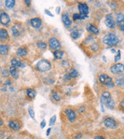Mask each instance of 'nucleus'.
Listing matches in <instances>:
<instances>
[{"label": "nucleus", "mask_w": 124, "mask_h": 139, "mask_svg": "<svg viewBox=\"0 0 124 139\" xmlns=\"http://www.w3.org/2000/svg\"><path fill=\"white\" fill-rule=\"evenodd\" d=\"M119 38L114 34H108L103 38V43L109 46H116L119 43Z\"/></svg>", "instance_id": "f257e3e1"}, {"label": "nucleus", "mask_w": 124, "mask_h": 139, "mask_svg": "<svg viewBox=\"0 0 124 139\" xmlns=\"http://www.w3.org/2000/svg\"><path fill=\"white\" fill-rule=\"evenodd\" d=\"M99 81H100L101 84L106 85L107 88H110L114 87V83L113 79L106 74H101L99 76Z\"/></svg>", "instance_id": "f03ea898"}, {"label": "nucleus", "mask_w": 124, "mask_h": 139, "mask_svg": "<svg viewBox=\"0 0 124 139\" xmlns=\"http://www.w3.org/2000/svg\"><path fill=\"white\" fill-rule=\"evenodd\" d=\"M37 68L41 72H47L51 68V64L46 59H41L37 64Z\"/></svg>", "instance_id": "7ed1b4c3"}, {"label": "nucleus", "mask_w": 124, "mask_h": 139, "mask_svg": "<svg viewBox=\"0 0 124 139\" xmlns=\"http://www.w3.org/2000/svg\"><path fill=\"white\" fill-rule=\"evenodd\" d=\"M104 124L106 127L109 128H116L117 127V122L116 121L112 118V117H106L104 119Z\"/></svg>", "instance_id": "20e7f679"}, {"label": "nucleus", "mask_w": 124, "mask_h": 139, "mask_svg": "<svg viewBox=\"0 0 124 139\" xmlns=\"http://www.w3.org/2000/svg\"><path fill=\"white\" fill-rule=\"evenodd\" d=\"M110 71L113 74H119L124 72V65L122 63H116L110 67Z\"/></svg>", "instance_id": "39448f33"}, {"label": "nucleus", "mask_w": 124, "mask_h": 139, "mask_svg": "<svg viewBox=\"0 0 124 139\" xmlns=\"http://www.w3.org/2000/svg\"><path fill=\"white\" fill-rule=\"evenodd\" d=\"M49 46L50 49H53V50L57 49V50H59V49L60 48V43L56 38L52 37L49 40Z\"/></svg>", "instance_id": "423d86ee"}, {"label": "nucleus", "mask_w": 124, "mask_h": 139, "mask_svg": "<svg viewBox=\"0 0 124 139\" xmlns=\"http://www.w3.org/2000/svg\"><path fill=\"white\" fill-rule=\"evenodd\" d=\"M78 8H79V11L80 12L79 14L83 15L85 18H87L88 12H89V9H88V5L85 3H79Z\"/></svg>", "instance_id": "0eeeda50"}, {"label": "nucleus", "mask_w": 124, "mask_h": 139, "mask_svg": "<svg viewBox=\"0 0 124 139\" xmlns=\"http://www.w3.org/2000/svg\"><path fill=\"white\" fill-rule=\"evenodd\" d=\"M105 24L107 27H109V28H110V29H113L115 27L116 23H115V21H114V19H113L111 14H109L106 16Z\"/></svg>", "instance_id": "6e6552de"}, {"label": "nucleus", "mask_w": 124, "mask_h": 139, "mask_svg": "<svg viewBox=\"0 0 124 139\" xmlns=\"http://www.w3.org/2000/svg\"><path fill=\"white\" fill-rule=\"evenodd\" d=\"M0 23L3 25H8L10 23V17L4 12L0 13Z\"/></svg>", "instance_id": "1a4fd4ad"}, {"label": "nucleus", "mask_w": 124, "mask_h": 139, "mask_svg": "<svg viewBox=\"0 0 124 139\" xmlns=\"http://www.w3.org/2000/svg\"><path fill=\"white\" fill-rule=\"evenodd\" d=\"M65 113L69 119V120L71 122H73L74 121L76 120V113L75 111L71 109H66L65 110Z\"/></svg>", "instance_id": "9d476101"}, {"label": "nucleus", "mask_w": 124, "mask_h": 139, "mask_svg": "<svg viewBox=\"0 0 124 139\" xmlns=\"http://www.w3.org/2000/svg\"><path fill=\"white\" fill-rule=\"evenodd\" d=\"M101 103H105L107 107L110 109H113L115 107V102L112 98H109V99H107V100L101 98Z\"/></svg>", "instance_id": "9b49d317"}, {"label": "nucleus", "mask_w": 124, "mask_h": 139, "mask_svg": "<svg viewBox=\"0 0 124 139\" xmlns=\"http://www.w3.org/2000/svg\"><path fill=\"white\" fill-rule=\"evenodd\" d=\"M9 127L14 131H18L21 128V123L18 120H11L9 122Z\"/></svg>", "instance_id": "f8f14e48"}, {"label": "nucleus", "mask_w": 124, "mask_h": 139, "mask_svg": "<svg viewBox=\"0 0 124 139\" xmlns=\"http://www.w3.org/2000/svg\"><path fill=\"white\" fill-rule=\"evenodd\" d=\"M86 28H87V31H88L89 33L92 34L97 35V34H99V30H98V28H97V27L95 25H94V24H88L87 27H86Z\"/></svg>", "instance_id": "ddd939ff"}, {"label": "nucleus", "mask_w": 124, "mask_h": 139, "mask_svg": "<svg viewBox=\"0 0 124 139\" xmlns=\"http://www.w3.org/2000/svg\"><path fill=\"white\" fill-rule=\"evenodd\" d=\"M31 24L34 28H39L42 25V21L39 18H34L31 20Z\"/></svg>", "instance_id": "4468645a"}, {"label": "nucleus", "mask_w": 124, "mask_h": 139, "mask_svg": "<svg viewBox=\"0 0 124 139\" xmlns=\"http://www.w3.org/2000/svg\"><path fill=\"white\" fill-rule=\"evenodd\" d=\"M62 21H63L64 25H65L66 27H69L71 26V24H72L71 20L69 19V16H68L67 15H66V14H64V15H62Z\"/></svg>", "instance_id": "2eb2a0df"}, {"label": "nucleus", "mask_w": 124, "mask_h": 139, "mask_svg": "<svg viewBox=\"0 0 124 139\" xmlns=\"http://www.w3.org/2000/svg\"><path fill=\"white\" fill-rule=\"evenodd\" d=\"M27 54H28V50L24 47H20L17 50V55L18 56H25Z\"/></svg>", "instance_id": "dca6fc26"}, {"label": "nucleus", "mask_w": 124, "mask_h": 139, "mask_svg": "<svg viewBox=\"0 0 124 139\" xmlns=\"http://www.w3.org/2000/svg\"><path fill=\"white\" fill-rule=\"evenodd\" d=\"M11 64H12V65L13 67H15V68H21V67H24V66L22 65L21 62L18 61V59H12L11 60Z\"/></svg>", "instance_id": "f3484780"}, {"label": "nucleus", "mask_w": 124, "mask_h": 139, "mask_svg": "<svg viewBox=\"0 0 124 139\" xmlns=\"http://www.w3.org/2000/svg\"><path fill=\"white\" fill-rule=\"evenodd\" d=\"M64 55V52L63 50H56L53 52V55L56 59H61Z\"/></svg>", "instance_id": "a211bd4d"}, {"label": "nucleus", "mask_w": 124, "mask_h": 139, "mask_svg": "<svg viewBox=\"0 0 124 139\" xmlns=\"http://www.w3.org/2000/svg\"><path fill=\"white\" fill-rule=\"evenodd\" d=\"M9 37V34H8V31L4 29V28H2L0 29V38L3 39V40H6Z\"/></svg>", "instance_id": "6ab92c4d"}, {"label": "nucleus", "mask_w": 124, "mask_h": 139, "mask_svg": "<svg viewBox=\"0 0 124 139\" xmlns=\"http://www.w3.org/2000/svg\"><path fill=\"white\" fill-rule=\"evenodd\" d=\"M9 52V46L6 45H0V55H6Z\"/></svg>", "instance_id": "aec40b11"}, {"label": "nucleus", "mask_w": 124, "mask_h": 139, "mask_svg": "<svg viewBox=\"0 0 124 139\" xmlns=\"http://www.w3.org/2000/svg\"><path fill=\"white\" fill-rule=\"evenodd\" d=\"M69 76L71 77V78H77L79 76V72L77 70H76L75 68H71L69 70Z\"/></svg>", "instance_id": "412c9836"}, {"label": "nucleus", "mask_w": 124, "mask_h": 139, "mask_svg": "<svg viewBox=\"0 0 124 139\" xmlns=\"http://www.w3.org/2000/svg\"><path fill=\"white\" fill-rule=\"evenodd\" d=\"M9 72L10 74L15 78H17L18 77V72L17 70V68H15L13 66H12L10 68H9Z\"/></svg>", "instance_id": "4be33fe9"}, {"label": "nucleus", "mask_w": 124, "mask_h": 139, "mask_svg": "<svg viewBox=\"0 0 124 139\" xmlns=\"http://www.w3.org/2000/svg\"><path fill=\"white\" fill-rule=\"evenodd\" d=\"M116 22H117V24L121 23L122 21H124V15L122 13H118L116 14Z\"/></svg>", "instance_id": "5701e85b"}, {"label": "nucleus", "mask_w": 124, "mask_h": 139, "mask_svg": "<svg viewBox=\"0 0 124 139\" xmlns=\"http://www.w3.org/2000/svg\"><path fill=\"white\" fill-rule=\"evenodd\" d=\"M27 95L28 97L33 99L36 97V91L32 89H28L27 90Z\"/></svg>", "instance_id": "b1692460"}, {"label": "nucleus", "mask_w": 124, "mask_h": 139, "mask_svg": "<svg viewBox=\"0 0 124 139\" xmlns=\"http://www.w3.org/2000/svg\"><path fill=\"white\" fill-rule=\"evenodd\" d=\"M15 0H6V6L9 9H12L15 6Z\"/></svg>", "instance_id": "393cba45"}, {"label": "nucleus", "mask_w": 124, "mask_h": 139, "mask_svg": "<svg viewBox=\"0 0 124 139\" xmlns=\"http://www.w3.org/2000/svg\"><path fill=\"white\" fill-rule=\"evenodd\" d=\"M80 36H81L80 32H79V31H73V32L71 33V37H72V38H73L74 40L79 39V38L80 37Z\"/></svg>", "instance_id": "a878e982"}, {"label": "nucleus", "mask_w": 124, "mask_h": 139, "mask_svg": "<svg viewBox=\"0 0 124 139\" xmlns=\"http://www.w3.org/2000/svg\"><path fill=\"white\" fill-rule=\"evenodd\" d=\"M72 18L74 21H77V20H83L85 19V18L81 14H78V13H76V14H74L73 16H72Z\"/></svg>", "instance_id": "bb28decb"}, {"label": "nucleus", "mask_w": 124, "mask_h": 139, "mask_svg": "<svg viewBox=\"0 0 124 139\" xmlns=\"http://www.w3.org/2000/svg\"><path fill=\"white\" fill-rule=\"evenodd\" d=\"M12 34H13L14 37H18L19 34H20L19 31L18 30V28H17L15 26H13L12 27Z\"/></svg>", "instance_id": "cd10ccee"}, {"label": "nucleus", "mask_w": 124, "mask_h": 139, "mask_svg": "<svg viewBox=\"0 0 124 139\" xmlns=\"http://www.w3.org/2000/svg\"><path fill=\"white\" fill-rule=\"evenodd\" d=\"M28 113H29L30 116H31L33 119H35V113H34V110L33 106H30V107L28 108Z\"/></svg>", "instance_id": "c85d7f7f"}, {"label": "nucleus", "mask_w": 124, "mask_h": 139, "mask_svg": "<svg viewBox=\"0 0 124 139\" xmlns=\"http://www.w3.org/2000/svg\"><path fill=\"white\" fill-rule=\"evenodd\" d=\"M52 95H53V99H54L55 100H56V101H60V100H61V97H60V95H59L57 92L53 91Z\"/></svg>", "instance_id": "c756f323"}, {"label": "nucleus", "mask_w": 124, "mask_h": 139, "mask_svg": "<svg viewBox=\"0 0 124 139\" xmlns=\"http://www.w3.org/2000/svg\"><path fill=\"white\" fill-rule=\"evenodd\" d=\"M37 45L38 48H40V49H45L46 48V46H47L46 43H44V42H38L37 43Z\"/></svg>", "instance_id": "7c9ffc66"}, {"label": "nucleus", "mask_w": 124, "mask_h": 139, "mask_svg": "<svg viewBox=\"0 0 124 139\" xmlns=\"http://www.w3.org/2000/svg\"><path fill=\"white\" fill-rule=\"evenodd\" d=\"M116 85L118 86H122L124 85V79L123 78H118L116 80Z\"/></svg>", "instance_id": "2f4dec72"}, {"label": "nucleus", "mask_w": 124, "mask_h": 139, "mask_svg": "<svg viewBox=\"0 0 124 139\" xmlns=\"http://www.w3.org/2000/svg\"><path fill=\"white\" fill-rule=\"evenodd\" d=\"M91 49L92 51L97 52V51H98V49H99V46H98L97 43H93V44L91 45Z\"/></svg>", "instance_id": "473e14b6"}, {"label": "nucleus", "mask_w": 124, "mask_h": 139, "mask_svg": "<svg viewBox=\"0 0 124 139\" xmlns=\"http://www.w3.org/2000/svg\"><path fill=\"white\" fill-rule=\"evenodd\" d=\"M101 98L105 99V100L109 99V98H110V94L108 91H104V92L103 93V94H102V97H101Z\"/></svg>", "instance_id": "72a5a7b5"}, {"label": "nucleus", "mask_w": 124, "mask_h": 139, "mask_svg": "<svg viewBox=\"0 0 124 139\" xmlns=\"http://www.w3.org/2000/svg\"><path fill=\"white\" fill-rule=\"evenodd\" d=\"M121 58V52H120V50H118L117 51V54L116 55V56H115V59H114V62H118Z\"/></svg>", "instance_id": "f704fd0d"}, {"label": "nucleus", "mask_w": 124, "mask_h": 139, "mask_svg": "<svg viewBox=\"0 0 124 139\" xmlns=\"http://www.w3.org/2000/svg\"><path fill=\"white\" fill-rule=\"evenodd\" d=\"M56 116H53L51 119H50V120H49V125L50 126H52V125H54V124H55V122H56Z\"/></svg>", "instance_id": "c9c22d12"}, {"label": "nucleus", "mask_w": 124, "mask_h": 139, "mask_svg": "<svg viewBox=\"0 0 124 139\" xmlns=\"http://www.w3.org/2000/svg\"><path fill=\"white\" fill-rule=\"evenodd\" d=\"M62 65L64 67V68H69L70 66V64L69 63V62L67 61H63L62 62Z\"/></svg>", "instance_id": "e433bc0d"}, {"label": "nucleus", "mask_w": 124, "mask_h": 139, "mask_svg": "<svg viewBox=\"0 0 124 139\" xmlns=\"http://www.w3.org/2000/svg\"><path fill=\"white\" fill-rule=\"evenodd\" d=\"M118 25H119V27L120 30H121L122 32H124V21H122L121 23L118 24Z\"/></svg>", "instance_id": "4c0bfd02"}, {"label": "nucleus", "mask_w": 124, "mask_h": 139, "mask_svg": "<svg viewBox=\"0 0 124 139\" xmlns=\"http://www.w3.org/2000/svg\"><path fill=\"white\" fill-rule=\"evenodd\" d=\"M85 106H81V107H79V109H78V112L79 113H84L85 112Z\"/></svg>", "instance_id": "58836bf2"}, {"label": "nucleus", "mask_w": 124, "mask_h": 139, "mask_svg": "<svg viewBox=\"0 0 124 139\" xmlns=\"http://www.w3.org/2000/svg\"><path fill=\"white\" fill-rule=\"evenodd\" d=\"M45 13H46V15H48L49 16H50V17H53V14H52L50 12H49V10H46H46H45Z\"/></svg>", "instance_id": "ea45409f"}, {"label": "nucleus", "mask_w": 124, "mask_h": 139, "mask_svg": "<svg viewBox=\"0 0 124 139\" xmlns=\"http://www.w3.org/2000/svg\"><path fill=\"white\" fill-rule=\"evenodd\" d=\"M45 125H46V122H45V120H43V121L40 122V128H43L45 127Z\"/></svg>", "instance_id": "a19ab883"}, {"label": "nucleus", "mask_w": 124, "mask_h": 139, "mask_svg": "<svg viewBox=\"0 0 124 139\" xmlns=\"http://www.w3.org/2000/svg\"><path fill=\"white\" fill-rule=\"evenodd\" d=\"M94 139H105V137H103V136H101V135H97V136L94 137Z\"/></svg>", "instance_id": "79ce46f5"}, {"label": "nucleus", "mask_w": 124, "mask_h": 139, "mask_svg": "<svg viewBox=\"0 0 124 139\" xmlns=\"http://www.w3.org/2000/svg\"><path fill=\"white\" fill-rule=\"evenodd\" d=\"M64 79L66 80V81H69V80H70L71 79V77L69 76V75L68 74V75H66L65 76H64Z\"/></svg>", "instance_id": "37998d69"}, {"label": "nucleus", "mask_w": 124, "mask_h": 139, "mask_svg": "<svg viewBox=\"0 0 124 139\" xmlns=\"http://www.w3.org/2000/svg\"><path fill=\"white\" fill-rule=\"evenodd\" d=\"M119 106H120V108L122 109V110H124V100L120 103V104H119Z\"/></svg>", "instance_id": "c03bdc74"}, {"label": "nucleus", "mask_w": 124, "mask_h": 139, "mask_svg": "<svg viewBox=\"0 0 124 139\" xmlns=\"http://www.w3.org/2000/svg\"><path fill=\"white\" fill-rule=\"evenodd\" d=\"M50 131H51V128H48L47 130H46V136H49V133H50Z\"/></svg>", "instance_id": "a18cd8bd"}, {"label": "nucleus", "mask_w": 124, "mask_h": 139, "mask_svg": "<svg viewBox=\"0 0 124 139\" xmlns=\"http://www.w3.org/2000/svg\"><path fill=\"white\" fill-rule=\"evenodd\" d=\"M56 13H57V14L59 15V12H60V8H59V7H57V8H56Z\"/></svg>", "instance_id": "49530a36"}, {"label": "nucleus", "mask_w": 124, "mask_h": 139, "mask_svg": "<svg viewBox=\"0 0 124 139\" xmlns=\"http://www.w3.org/2000/svg\"><path fill=\"white\" fill-rule=\"evenodd\" d=\"M82 137V134H79L76 135V139H80Z\"/></svg>", "instance_id": "de8ad7c7"}, {"label": "nucleus", "mask_w": 124, "mask_h": 139, "mask_svg": "<svg viewBox=\"0 0 124 139\" xmlns=\"http://www.w3.org/2000/svg\"><path fill=\"white\" fill-rule=\"evenodd\" d=\"M25 3H26V5L28 6H30V5H31V1H25Z\"/></svg>", "instance_id": "09e8293b"}, {"label": "nucleus", "mask_w": 124, "mask_h": 139, "mask_svg": "<svg viewBox=\"0 0 124 139\" xmlns=\"http://www.w3.org/2000/svg\"><path fill=\"white\" fill-rule=\"evenodd\" d=\"M3 124V121H0V125H2Z\"/></svg>", "instance_id": "8fccbe9b"}, {"label": "nucleus", "mask_w": 124, "mask_h": 139, "mask_svg": "<svg viewBox=\"0 0 124 139\" xmlns=\"http://www.w3.org/2000/svg\"><path fill=\"white\" fill-rule=\"evenodd\" d=\"M111 51H112V52H113V53H115V52H116V51H115V49H112Z\"/></svg>", "instance_id": "3c124183"}, {"label": "nucleus", "mask_w": 124, "mask_h": 139, "mask_svg": "<svg viewBox=\"0 0 124 139\" xmlns=\"http://www.w3.org/2000/svg\"><path fill=\"white\" fill-rule=\"evenodd\" d=\"M122 119H123V120H124V117H122Z\"/></svg>", "instance_id": "603ef678"}]
</instances>
